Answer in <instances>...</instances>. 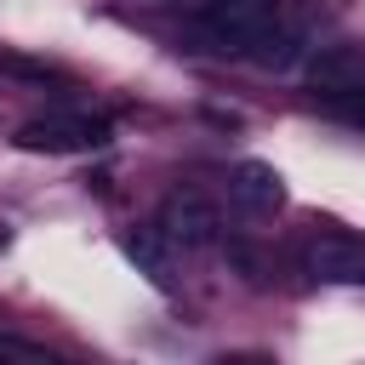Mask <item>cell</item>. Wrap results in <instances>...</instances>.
<instances>
[{"label": "cell", "instance_id": "obj_1", "mask_svg": "<svg viewBox=\"0 0 365 365\" xmlns=\"http://www.w3.org/2000/svg\"><path fill=\"white\" fill-rule=\"evenodd\" d=\"M279 17H285V0H205V11H200V40L211 46V51H251L262 34H274L279 29Z\"/></svg>", "mask_w": 365, "mask_h": 365}, {"label": "cell", "instance_id": "obj_2", "mask_svg": "<svg viewBox=\"0 0 365 365\" xmlns=\"http://www.w3.org/2000/svg\"><path fill=\"white\" fill-rule=\"evenodd\" d=\"M103 143H108L103 114H40V120L17 125V148H29V154H91Z\"/></svg>", "mask_w": 365, "mask_h": 365}, {"label": "cell", "instance_id": "obj_3", "mask_svg": "<svg viewBox=\"0 0 365 365\" xmlns=\"http://www.w3.org/2000/svg\"><path fill=\"white\" fill-rule=\"evenodd\" d=\"M302 268L325 285H365V234L325 228L302 245Z\"/></svg>", "mask_w": 365, "mask_h": 365}, {"label": "cell", "instance_id": "obj_4", "mask_svg": "<svg viewBox=\"0 0 365 365\" xmlns=\"http://www.w3.org/2000/svg\"><path fill=\"white\" fill-rule=\"evenodd\" d=\"M160 234H165L171 245H182V251H200V245H217L222 217H217V205L200 200V194H171V200L160 205Z\"/></svg>", "mask_w": 365, "mask_h": 365}, {"label": "cell", "instance_id": "obj_5", "mask_svg": "<svg viewBox=\"0 0 365 365\" xmlns=\"http://www.w3.org/2000/svg\"><path fill=\"white\" fill-rule=\"evenodd\" d=\"M228 200H234L240 211H251V217H274V211L285 205V177H279L268 160H240V165L228 171Z\"/></svg>", "mask_w": 365, "mask_h": 365}, {"label": "cell", "instance_id": "obj_6", "mask_svg": "<svg viewBox=\"0 0 365 365\" xmlns=\"http://www.w3.org/2000/svg\"><path fill=\"white\" fill-rule=\"evenodd\" d=\"M308 86L325 91V97L365 86V46H319L308 57Z\"/></svg>", "mask_w": 365, "mask_h": 365}, {"label": "cell", "instance_id": "obj_7", "mask_svg": "<svg viewBox=\"0 0 365 365\" xmlns=\"http://www.w3.org/2000/svg\"><path fill=\"white\" fill-rule=\"evenodd\" d=\"M165 245H171V240H165V234H154V228L125 234V257H131V262H137V268H143L160 291L171 285V251H165Z\"/></svg>", "mask_w": 365, "mask_h": 365}, {"label": "cell", "instance_id": "obj_8", "mask_svg": "<svg viewBox=\"0 0 365 365\" xmlns=\"http://www.w3.org/2000/svg\"><path fill=\"white\" fill-rule=\"evenodd\" d=\"M325 114H336V120H348V125H365V86L331 91V97H325Z\"/></svg>", "mask_w": 365, "mask_h": 365}]
</instances>
